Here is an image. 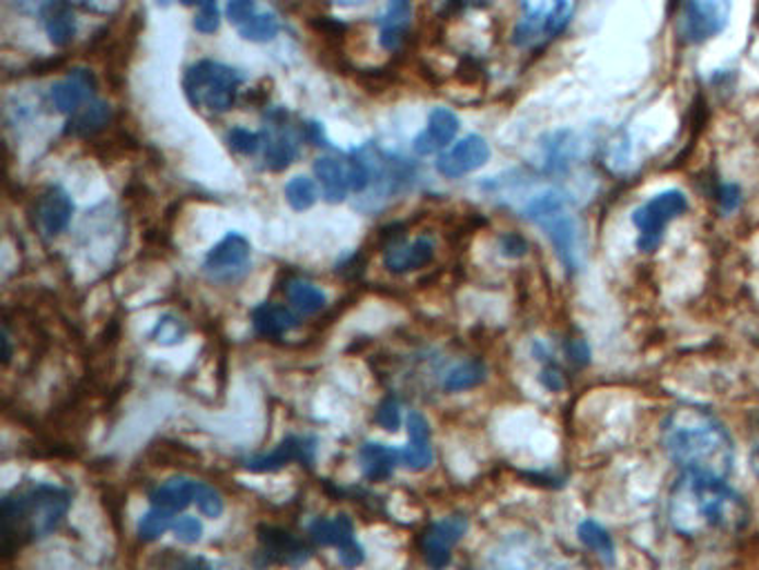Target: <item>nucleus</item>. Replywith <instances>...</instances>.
I'll return each instance as SVG.
<instances>
[{"label": "nucleus", "mask_w": 759, "mask_h": 570, "mask_svg": "<svg viewBox=\"0 0 759 570\" xmlns=\"http://www.w3.org/2000/svg\"><path fill=\"white\" fill-rule=\"evenodd\" d=\"M666 455L690 477L722 479L733 472L735 444L726 425L704 408H675L662 423Z\"/></svg>", "instance_id": "obj_1"}, {"label": "nucleus", "mask_w": 759, "mask_h": 570, "mask_svg": "<svg viewBox=\"0 0 759 570\" xmlns=\"http://www.w3.org/2000/svg\"><path fill=\"white\" fill-rule=\"evenodd\" d=\"M668 517L681 535H702L739 528L746 522V509L726 481L686 475L670 494Z\"/></svg>", "instance_id": "obj_2"}, {"label": "nucleus", "mask_w": 759, "mask_h": 570, "mask_svg": "<svg viewBox=\"0 0 759 570\" xmlns=\"http://www.w3.org/2000/svg\"><path fill=\"white\" fill-rule=\"evenodd\" d=\"M72 494L60 486L36 483L3 499V544L12 548L45 539L65 520Z\"/></svg>", "instance_id": "obj_3"}, {"label": "nucleus", "mask_w": 759, "mask_h": 570, "mask_svg": "<svg viewBox=\"0 0 759 570\" xmlns=\"http://www.w3.org/2000/svg\"><path fill=\"white\" fill-rule=\"evenodd\" d=\"M526 219L539 226L545 237L550 239L552 248H555L560 261L566 265V270L575 272L584 263V243L577 221L568 214V203L562 192L545 190L539 196L530 198L526 209Z\"/></svg>", "instance_id": "obj_4"}, {"label": "nucleus", "mask_w": 759, "mask_h": 570, "mask_svg": "<svg viewBox=\"0 0 759 570\" xmlns=\"http://www.w3.org/2000/svg\"><path fill=\"white\" fill-rule=\"evenodd\" d=\"M241 83L243 77L234 67L217 60H198L187 67L183 90L194 107H207L215 114H223L234 105Z\"/></svg>", "instance_id": "obj_5"}, {"label": "nucleus", "mask_w": 759, "mask_h": 570, "mask_svg": "<svg viewBox=\"0 0 759 570\" xmlns=\"http://www.w3.org/2000/svg\"><path fill=\"white\" fill-rule=\"evenodd\" d=\"M686 209L688 198L681 190H664L640 205L631 217L633 226L640 230L637 248L642 252H653L662 243L666 228L679 219Z\"/></svg>", "instance_id": "obj_6"}, {"label": "nucleus", "mask_w": 759, "mask_h": 570, "mask_svg": "<svg viewBox=\"0 0 759 570\" xmlns=\"http://www.w3.org/2000/svg\"><path fill=\"white\" fill-rule=\"evenodd\" d=\"M573 16V0H524V16L515 27V45L530 47L555 38Z\"/></svg>", "instance_id": "obj_7"}, {"label": "nucleus", "mask_w": 759, "mask_h": 570, "mask_svg": "<svg viewBox=\"0 0 759 570\" xmlns=\"http://www.w3.org/2000/svg\"><path fill=\"white\" fill-rule=\"evenodd\" d=\"M733 0H683L681 34L688 43H709L726 32Z\"/></svg>", "instance_id": "obj_8"}, {"label": "nucleus", "mask_w": 759, "mask_h": 570, "mask_svg": "<svg viewBox=\"0 0 759 570\" xmlns=\"http://www.w3.org/2000/svg\"><path fill=\"white\" fill-rule=\"evenodd\" d=\"M310 537L319 546L336 548L338 561L345 568H357L366 559V550L355 537V526H353L350 517H345V515H336L332 520L317 517L310 524Z\"/></svg>", "instance_id": "obj_9"}, {"label": "nucleus", "mask_w": 759, "mask_h": 570, "mask_svg": "<svg viewBox=\"0 0 759 570\" xmlns=\"http://www.w3.org/2000/svg\"><path fill=\"white\" fill-rule=\"evenodd\" d=\"M488 161H491L488 140L479 134H468L437 159V172L446 179H459L470 172H476Z\"/></svg>", "instance_id": "obj_10"}, {"label": "nucleus", "mask_w": 759, "mask_h": 570, "mask_svg": "<svg viewBox=\"0 0 759 570\" xmlns=\"http://www.w3.org/2000/svg\"><path fill=\"white\" fill-rule=\"evenodd\" d=\"M465 531H468V520L463 515H450V517H444V520L430 524L424 531L422 542H419L426 561L435 570L446 568L450 557H452V548L461 542Z\"/></svg>", "instance_id": "obj_11"}, {"label": "nucleus", "mask_w": 759, "mask_h": 570, "mask_svg": "<svg viewBox=\"0 0 759 570\" xmlns=\"http://www.w3.org/2000/svg\"><path fill=\"white\" fill-rule=\"evenodd\" d=\"M314 455H317V440L314 437L290 435L279 446H274V451L250 457L243 466L250 472H274V470H281L284 466H290L295 461L310 466L314 461Z\"/></svg>", "instance_id": "obj_12"}, {"label": "nucleus", "mask_w": 759, "mask_h": 570, "mask_svg": "<svg viewBox=\"0 0 759 570\" xmlns=\"http://www.w3.org/2000/svg\"><path fill=\"white\" fill-rule=\"evenodd\" d=\"M250 241L239 232H230L205 254L203 267L212 276H234V272L245 270V265L250 263Z\"/></svg>", "instance_id": "obj_13"}, {"label": "nucleus", "mask_w": 759, "mask_h": 570, "mask_svg": "<svg viewBox=\"0 0 759 570\" xmlns=\"http://www.w3.org/2000/svg\"><path fill=\"white\" fill-rule=\"evenodd\" d=\"M459 132V116L448 107H435L428 116V127L412 140V148L419 157H430L448 148Z\"/></svg>", "instance_id": "obj_14"}, {"label": "nucleus", "mask_w": 759, "mask_h": 570, "mask_svg": "<svg viewBox=\"0 0 759 570\" xmlns=\"http://www.w3.org/2000/svg\"><path fill=\"white\" fill-rule=\"evenodd\" d=\"M94 92V79L88 69H74L72 75L65 77L51 88V103L62 114H79L85 105H90Z\"/></svg>", "instance_id": "obj_15"}, {"label": "nucleus", "mask_w": 759, "mask_h": 570, "mask_svg": "<svg viewBox=\"0 0 759 570\" xmlns=\"http://www.w3.org/2000/svg\"><path fill=\"white\" fill-rule=\"evenodd\" d=\"M403 466L410 470H426L435 461L430 425L422 412L407 414V448L401 453Z\"/></svg>", "instance_id": "obj_16"}, {"label": "nucleus", "mask_w": 759, "mask_h": 570, "mask_svg": "<svg viewBox=\"0 0 759 570\" xmlns=\"http://www.w3.org/2000/svg\"><path fill=\"white\" fill-rule=\"evenodd\" d=\"M72 214L74 203L58 185L49 187L38 201V224L47 237L60 235L69 226V221H72Z\"/></svg>", "instance_id": "obj_17"}, {"label": "nucleus", "mask_w": 759, "mask_h": 570, "mask_svg": "<svg viewBox=\"0 0 759 570\" xmlns=\"http://www.w3.org/2000/svg\"><path fill=\"white\" fill-rule=\"evenodd\" d=\"M435 256V243L428 237L414 239L412 243H394L386 250L383 263L394 274H405L428 265Z\"/></svg>", "instance_id": "obj_18"}, {"label": "nucleus", "mask_w": 759, "mask_h": 570, "mask_svg": "<svg viewBox=\"0 0 759 570\" xmlns=\"http://www.w3.org/2000/svg\"><path fill=\"white\" fill-rule=\"evenodd\" d=\"M198 488H200L198 479L172 477L150 492V504H152V509H161L168 513H181L189 504L196 502Z\"/></svg>", "instance_id": "obj_19"}, {"label": "nucleus", "mask_w": 759, "mask_h": 570, "mask_svg": "<svg viewBox=\"0 0 759 570\" xmlns=\"http://www.w3.org/2000/svg\"><path fill=\"white\" fill-rule=\"evenodd\" d=\"M252 326L261 337L279 339L299 326V317L279 304H261L252 312Z\"/></svg>", "instance_id": "obj_20"}, {"label": "nucleus", "mask_w": 759, "mask_h": 570, "mask_svg": "<svg viewBox=\"0 0 759 570\" xmlns=\"http://www.w3.org/2000/svg\"><path fill=\"white\" fill-rule=\"evenodd\" d=\"M314 176L321 183L323 198L327 203H341L350 192V179H348V166H343L338 159L321 157L314 161Z\"/></svg>", "instance_id": "obj_21"}, {"label": "nucleus", "mask_w": 759, "mask_h": 570, "mask_svg": "<svg viewBox=\"0 0 759 570\" xmlns=\"http://www.w3.org/2000/svg\"><path fill=\"white\" fill-rule=\"evenodd\" d=\"M410 21H412V0H388L386 12L381 16V32H379V41L388 52L401 45L410 27Z\"/></svg>", "instance_id": "obj_22"}, {"label": "nucleus", "mask_w": 759, "mask_h": 570, "mask_svg": "<svg viewBox=\"0 0 759 570\" xmlns=\"http://www.w3.org/2000/svg\"><path fill=\"white\" fill-rule=\"evenodd\" d=\"M43 23H45L49 41L56 47L69 45L77 34L74 12L72 8H69V3H65V0H49V3L43 8Z\"/></svg>", "instance_id": "obj_23"}, {"label": "nucleus", "mask_w": 759, "mask_h": 570, "mask_svg": "<svg viewBox=\"0 0 759 570\" xmlns=\"http://www.w3.org/2000/svg\"><path fill=\"white\" fill-rule=\"evenodd\" d=\"M399 459H403V455L399 451L383 446V444H377V442H368L359 451L361 468H364L366 477L372 481L388 479L394 472Z\"/></svg>", "instance_id": "obj_24"}, {"label": "nucleus", "mask_w": 759, "mask_h": 570, "mask_svg": "<svg viewBox=\"0 0 759 570\" xmlns=\"http://www.w3.org/2000/svg\"><path fill=\"white\" fill-rule=\"evenodd\" d=\"M269 535H261V539L265 542V555L274 557V559H279V561H286V563H299V561H306L310 550L297 542L295 537H290L288 533H276L272 535V531H267Z\"/></svg>", "instance_id": "obj_25"}, {"label": "nucleus", "mask_w": 759, "mask_h": 570, "mask_svg": "<svg viewBox=\"0 0 759 570\" xmlns=\"http://www.w3.org/2000/svg\"><path fill=\"white\" fill-rule=\"evenodd\" d=\"M577 537L586 548L597 552L606 563L614 561V542H612L610 533L601 524H597L595 520H584L577 526Z\"/></svg>", "instance_id": "obj_26"}, {"label": "nucleus", "mask_w": 759, "mask_h": 570, "mask_svg": "<svg viewBox=\"0 0 759 570\" xmlns=\"http://www.w3.org/2000/svg\"><path fill=\"white\" fill-rule=\"evenodd\" d=\"M288 297L292 301V306L301 312V315H317L319 310L325 308V293L319 290L314 283L310 281H292L288 285Z\"/></svg>", "instance_id": "obj_27"}, {"label": "nucleus", "mask_w": 759, "mask_h": 570, "mask_svg": "<svg viewBox=\"0 0 759 570\" xmlns=\"http://www.w3.org/2000/svg\"><path fill=\"white\" fill-rule=\"evenodd\" d=\"M237 30H239V34H241L243 41H250V43H269V41H274L276 36H279L281 25H279V19H276L274 14L256 12V14H252L245 23H241Z\"/></svg>", "instance_id": "obj_28"}, {"label": "nucleus", "mask_w": 759, "mask_h": 570, "mask_svg": "<svg viewBox=\"0 0 759 570\" xmlns=\"http://www.w3.org/2000/svg\"><path fill=\"white\" fill-rule=\"evenodd\" d=\"M483 379H486V368H483L479 362H461L446 373L444 388L448 392H459V390L479 386Z\"/></svg>", "instance_id": "obj_29"}, {"label": "nucleus", "mask_w": 759, "mask_h": 570, "mask_svg": "<svg viewBox=\"0 0 759 570\" xmlns=\"http://www.w3.org/2000/svg\"><path fill=\"white\" fill-rule=\"evenodd\" d=\"M295 157H297V146H295L290 136L279 134V136L267 138V142H265V161H267L269 170L281 172V170L290 168Z\"/></svg>", "instance_id": "obj_30"}, {"label": "nucleus", "mask_w": 759, "mask_h": 570, "mask_svg": "<svg viewBox=\"0 0 759 570\" xmlns=\"http://www.w3.org/2000/svg\"><path fill=\"white\" fill-rule=\"evenodd\" d=\"M319 194H317V185L310 176H295L286 183V201L290 203L292 209L297 212H306L317 203Z\"/></svg>", "instance_id": "obj_31"}, {"label": "nucleus", "mask_w": 759, "mask_h": 570, "mask_svg": "<svg viewBox=\"0 0 759 570\" xmlns=\"http://www.w3.org/2000/svg\"><path fill=\"white\" fill-rule=\"evenodd\" d=\"M174 513H168V511H161V509H152L150 513H146L141 517V522H138V537H141L143 542H154L159 537H163L168 531H172V524H174Z\"/></svg>", "instance_id": "obj_32"}, {"label": "nucleus", "mask_w": 759, "mask_h": 570, "mask_svg": "<svg viewBox=\"0 0 759 570\" xmlns=\"http://www.w3.org/2000/svg\"><path fill=\"white\" fill-rule=\"evenodd\" d=\"M110 121V107L105 103H90L85 105L79 114H74L72 118V129L79 134H90L96 132L99 127H103Z\"/></svg>", "instance_id": "obj_33"}, {"label": "nucleus", "mask_w": 759, "mask_h": 570, "mask_svg": "<svg viewBox=\"0 0 759 570\" xmlns=\"http://www.w3.org/2000/svg\"><path fill=\"white\" fill-rule=\"evenodd\" d=\"M196 509L205 515V517H210V520H217L223 515V497L217 488H212L210 483H205L200 481V488H198V494H196Z\"/></svg>", "instance_id": "obj_34"}, {"label": "nucleus", "mask_w": 759, "mask_h": 570, "mask_svg": "<svg viewBox=\"0 0 759 570\" xmlns=\"http://www.w3.org/2000/svg\"><path fill=\"white\" fill-rule=\"evenodd\" d=\"M228 142L232 146V150H237L239 155L252 157L263 146V134H256V132H250V129H243V127H234L228 134Z\"/></svg>", "instance_id": "obj_35"}, {"label": "nucleus", "mask_w": 759, "mask_h": 570, "mask_svg": "<svg viewBox=\"0 0 759 570\" xmlns=\"http://www.w3.org/2000/svg\"><path fill=\"white\" fill-rule=\"evenodd\" d=\"M185 332H187V328L181 323V319L165 315L163 319H159L152 337L163 345H172V343H179L185 337Z\"/></svg>", "instance_id": "obj_36"}, {"label": "nucleus", "mask_w": 759, "mask_h": 570, "mask_svg": "<svg viewBox=\"0 0 759 570\" xmlns=\"http://www.w3.org/2000/svg\"><path fill=\"white\" fill-rule=\"evenodd\" d=\"M172 533L179 542L183 544H198L200 542V535H203V524L196 520V517H189V515H183V517H176L174 524H172Z\"/></svg>", "instance_id": "obj_37"}, {"label": "nucleus", "mask_w": 759, "mask_h": 570, "mask_svg": "<svg viewBox=\"0 0 759 570\" xmlns=\"http://www.w3.org/2000/svg\"><path fill=\"white\" fill-rule=\"evenodd\" d=\"M194 30L200 34H215L221 27V12H219V3L217 5H207L200 8L198 14L194 16Z\"/></svg>", "instance_id": "obj_38"}, {"label": "nucleus", "mask_w": 759, "mask_h": 570, "mask_svg": "<svg viewBox=\"0 0 759 570\" xmlns=\"http://www.w3.org/2000/svg\"><path fill=\"white\" fill-rule=\"evenodd\" d=\"M256 12H258L256 0H228V8H226V16L234 27L245 23Z\"/></svg>", "instance_id": "obj_39"}, {"label": "nucleus", "mask_w": 759, "mask_h": 570, "mask_svg": "<svg viewBox=\"0 0 759 570\" xmlns=\"http://www.w3.org/2000/svg\"><path fill=\"white\" fill-rule=\"evenodd\" d=\"M348 179H350V190L353 192H366L372 174H370V166L364 159H353L348 163Z\"/></svg>", "instance_id": "obj_40"}, {"label": "nucleus", "mask_w": 759, "mask_h": 570, "mask_svg": "<svg viewBox=\"0 0 759 570\" xmlns=\"http://www.w3.org/2000/svg\"><path fill=\"white\" fill-rule=\"evenodd\" d=\"M377 423L383 425L386 431H390V433L396 431L399 423H401V408H399V401H396V399L388 397V399L379 406V410H377Z\"/></svg>", "instance_id": "obj_41"}, {"label": "nucleus", "mask_w": 759, "mask_h": 570, "mask_svg": "<svg viewBox=\"0 0 759 570\" xmlns=\"http://www.w3.org/2000/svg\"><path fill=\"white\" fill-rule=\"evenodd\" d=\"M717 201L724 212H733L741 203V190L735 183H722L717 190Z\"/></svg>", "instance_id": "obj_42"}, {"label": "nucleus", "mask_w": 759, "mask_h": 570, "mask_svg": "<svg viewBox=\"0 0 759 570\" xmlns=\"http://www.w3.org/2000/svg\"><path fill=\"white\" fill-rule=\"evenodd\" d=\"M502 252H504L506 256L517 259V256H524V254L528 252V243H526V239L519 237V235H506V237L502 239Z\"/></svg>", "instance_id": "obj_43"}, {"label": "nucleus", "mask_w": 759, "mask_h": 570, "mask_svg": "<svg viewBox=\"0 0 759 570\" xmlns=\"http://www.w3.org/2000/svg\"><path fill=\"white\" fill-rule=\"evenodd\" d=\"M215 3H219V0H181V5H185V8H207V5H215Z\"/></svg>", "instance_id": "obj_44"}, {"label": "nucleus", "mask_w": 759, "mask_h": 570, "mask_svg": "<svg viewBox=\"0 0 759 570\" xmlns=\"http://www.w3.org/2000/svg\"><path fill=\"white\" fill-rule=\"evenodd\" d=\"M750 466H752V472L759 477V446L750 455Z\"/></svg>", "instance_id": "obj_45"}, {"label": "nucleus", "mask_w": 759, "mask_h": 570, "mask_svg": "<svg viewBox=\"0 0 759 570\" xmlns=\"http://www.w3.org/2000/svg\"><path fill=\"white\" fill-rule=\"evenodd\" d=\"M545 570H577V568H573V566H566V563H552V566H548Z\"/></svg>", "instance_id": "obj_46"}, {"label": "nucleus", "mask_w": 759, "mask_h": 570, "mask_svg": "<svg viewBox=\"0 0 759 570\" xmlns=\"http://www.w3.org/2000/svg\"><path fill=\"white\" fill-rule=\"evenodd\" d=\"M336 3H345V5H353V3H364V0H336Z\"/></svg>", "instance_id": "obj_47"}]
</instances>
